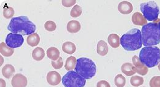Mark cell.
Segmentation results:
<instances>
[{
  "mask_svg": "<svg viewBox=\"0 0 160 87\" xmlns=\"http://www.w3.org/2000/svg\"><path fill=\"white\" fill-rule=\"evenodd\" d=\"M140 62L148 68H152L160 63V49L156 46L145 47L139 53Z\"/></svg>",
  "mask_w": 160,
  "mask_h": 87,
  "instance_id": "277c9868",
  "label": "cell"
},
{
  "mask_svg": "<svg viewBox=\"0 0 160 87\" xmlns=\"http://www.w3.org/2000/svg\"><path fill=\"white\" fill-rule=\"evenodd\" d=\"M121 71L127 76H132L136 72L133 64L130 63H124L121 66Z\"/></svg>",
  "mask_w": 160,
  "mask_h": 87,
  "instance_id": "9a60e30c",
  "label": "cell"
},
{
  "mask_svg": "<svg viewBox=\"0 0 160 87\" xmlns=\"http://www.w3.org/2000/svg\"><path fill=\"white\" fill-rule=\"evenodd\" d=\"M51 64L52 67L56 69H59L60 68L62 67V66L63 65V59L62 57H60L58 60L55 61H52L51 62Z\"/></svg>",
  "mask_w": 160,
  "mask_h": 87,
  "instance_id": "4dcf8cb0",
  "label": "cell"
},
{
  "mask_svg": "<svg viewBox=\"0 0 160 87\" xmlns=\"http://www.w3.org/2000/svg\"><path fill=\"white\" fill-rule=\"evenodd\" d=\"M140 9L147 21L151 22L158 20L160 13V8L155 2L150 1L147 2L142 3Z\"/></svg>",
  "mask_w": 160,
  "mask_h": 87,
  "instance_id": "8992f818",
  "label": "cell"
},
{
  "mask_svg": "<svg viewBox=\"0 0 160 87\" xmlns=\"http://www.w3.org/2000/svg\"><path fill=\"white\" fill-rule=\"evenodd\" d=\"M0 80H1V87H6V83H5L4 80H2V79H1Z\"/></svg>",
  "mask_w": 160,
  "mask_h": 87,
  "instance_id": "836d02e7",
  "label": "cell"
},
{
  "mask_svg": "<svg viewBox=\"0 0 160 87\" xmlns=\"http://www.w3.org/2000/svg\"><path fill=\"white\" fill-rule=\"evenodd\" d=\"M75 72L85 79H91L96 74L97 68L94 62L88 58H80L77 60Z\"/></svg>",
  "mask_w": 160,
  "mask_h": 87,
  "instance_id": "5b68a950",
  "label": "cell"
},
{
  "mask_svg": "<svg viewBox=\"0 0 160 87\" xmlns=\"http://www.w3.org/2000/svg\"><path fill=\"white\" fill-rule=\"evenodd\" d=\"M8 30L12 33L23 36L31 35L35 33L36 26L26 16L14 17L9 22Z\"/></svg>",
  "mask_w": 160,
  "mask_h": 87,
  "instance_id": "6da1fadb",
  "label": "cell"
},
{
  "mask_svg": "<svg viewBox=\"0 0 160 87\" xmlns=\"http://www.w3.org/2000/svg\"></svg>",
  "mask_w": 160,
  "mask_h": 87,
  "instance_id": "74e56055",
  "label": "cell"
},
{
  "mask_svg": "<svg viewBox=\"0 0 160 87\" xmlns=\"http://www.w3.org/2000/svg\"><path fill=\"white\" fill-rule=\"evenodd\" d=\"M77 59L75 58V57L73 56H71L70 57H68L67 60H66V62L65 64V69L67 71H72L73 69L75 68V66L77 65Z\"/></svg>",
  "mask_w": 160,
  "mask_h": 87,
  "instance_id": "cb8c5ba5",
  "label": "cell"
},
{
  "mask_svg": "<svg viewBox=\"0 0 160 87\" xmlns=\"http://www.w3.org/2000/svg\"><path fill=\"white\" fill-rule=\"evenodd\" d=\"M132 63L135 71L141 76H145L148 72V68L140 62L139 57L135 55L132 57Z\"/></svg>",
  "mask_w": 160,
  "mask_h": 87,
  "instance_id": "9c48e42d",
  "label": "cell"
},
{
  "mask_svg": "<svg viewBox=\"0 0 160 87\" xmlns=\"http://www.w3.org/2000/svg\"><path fill=\"white\" fill-rule=\"evenodd\" d=\"M45 56V52L43 48L40 47L35 48L32 52L33 58L36 61L42 60Z\"/></svg>",
  "mask_w": 160,
  "mask_h": 87,
  "instance_id": "44dd1931",
  "label": "cell"
},
{
  "mask_svg": "<svg viewBox=\"0 0 160 87\" xmlns=\"http://www.w3.org/2000/svg\"><path fill=\"white\" fill-rule=\"evenodd\" d=\"M150 87H160V76H155L150 81Z\"/></svg>",
  "mask_w": 160,
  "mask_h": 87,
  "instance_id": "f546056e",
  "label": "cell"
},
{
  "mask_svg": "<svg viewBox=\"0 0 160 87\" xmlns=\"http://www.w3.org/2000/svg\"><path fill=\"white\" fill-rule=\"evenodd\" d=\"M67 31L70 33H76L81 29V24L77 21H71L68 23L67 26Z\"/></svg>",
  "mask_w": 160,
  "mask_h": 87,
  "instance_id": "2e32d148",
  "label": "cell"
},
{
  "mask_svg": "<svg viewBox=\"0 0 160 87\" xmlns=\"http://www.w3.org/2000/svg\"><path fill=\"white\" fill-rule=\"evenodd\" d=\"M0 53L3 56L9 57L14 54V49L10 48L6 45V44L2 42L0 44Z\"/></svg>",
  "mask_w": 160,
  "mask_h": 87,
  "instance_id": "e0dca14e",
  "label": "cell"
},
{
  "mask_svg": "<svg viewBox=\"0 0 160 87\" xmlns=\"http://www.w3.org/2000/svg\"><path fill=\"white\" fill-rule=\"evenodd\" d=\"M97 87H111L110 84L106 80H100L97 84Z\"/></svg>",
  "mask_w": 160,
  "mask_h": 87,
  "instance_id": "d6a6232c",
  "label": "cell"
},
{
  "mask_svg": "<svg viewBox=\"0 0 160 87\" xmlns=\"http://www.w3.org/2000/svg\"><path fill=\"white\" fill-rule=\"evenodd\" d=\"M142 44L145 47L155 46L160 43L158 23L153 22L143 26L141 30Z\"/></svg>",
  "mask_w": 160,
  "mask_h": 87,
  "instance_id": "7a4b0ae2",
  "label": "cell"
},
{
  "mask_svg": "<svg viewBox=\"0 0 160 87\" xmlns=\"http://www.w3.org/2000/svg\"><path fill=\"white\" fill-rule=\"evenodd\" d=\"M120 44L127 51H135L140 48L143 45L142 34L138 28H132L120 39Z\"/></svg>",
  "mask_w": 160,
  "mask_h": 87,
  "instance_id": "3957f363",
  "label": "cell"
},
{
  "mask_svg": "<svg viewBox=\"0 0 160 87\" xmlns=\"http://www.w3.org/2000/svg\"><path fill=\"white\" fill-rule=\"evenodd\" d=\"M46 80L49 85L52 86H56L60 84L62 79L60 74L57 71H53L48 73Z\"/></svg>",
  "mask_w": 160,
  "mask_h": 87,
  "instance_id": "8fae6325",
  "label": "cell"
},
{
  "mask_svg": "<svg viewBox=\"0 0 160 87\" xmlns=\"http://www.w3.org/2000/svg\"><path fill=\"white\" fill-rule=\"evenodd\" d=\"M130 82L133 87H138L143 84L144 80H143V78L140 76H134L131 78Z\"/></svg>",
  "mask_w": 160,
  "mask_h": 87,
  "instance_id": "d4e9b609",
  "label": "cell"
},
{
  "mask_svg": "<svg viewBox=\"0 0 160 87\" xmlns=\"http://www.w3.org/2000/svg\"><path fill=\"white\" fill-rule=\"evenodd\" d=\"M126 82V78L122 74H118L115 78V84L117 87H124Z\"/></svg>",
  "mask_w": 160,
  "mask_h": 87,
  "instance_id": "4316f807",
  "label": "cell"
},
{
  "mask_svg": "<svg viewBox=\"0 0 160 87\" xmlns=\"http://www.w3.org/2000/svg\"><path fill=\"white\" fill-rule=\"evenodd\" d=\"M108 42L112 47L114 48H118L120 45V37L117 34L112 33L109 35L108 38Z\"/></svg>",
  "mask_w": 160,
  "mask_h": 87,
  "instance_id": "ac0fdd59",
  "label": "cell"
},
{
  "mask_svg": "<svg viewBox=\"0 0 160 87\" xmlns=\"http://www.w3.org/2000/svg\"><path fill=\"white\" fill-rule=\"evenodd\" d=\"M40 42V37L37 33H33L27 37V43L31 47L37 46Z\"/></svg>",
  "mask_w": 160,
  "mask_h": 87,
  "instance_id": "603a6c76",
  "label": "cell"
},
{
  "mask_svg": "<svg viewBox=\"0 0 160 87\" xmlns=\"http://www.w3.org/2000/svg\"><path fill=\"white\" fill-rule=\"evenodd\" d=\"M14 15V9L10 7V6H6L4 7L3 10V16L6 19H11L12 18Z\"/></svg>",
  "mask_w": 160,
  "mask_h": 87,
  "instance_id": "484cf974",
  "label": "cell"
},
{
  "mask_svg": "<svg viewBox=\"0 0 160 87\" xmlns=\"http://www.w3.org/2000/svg\"><path fill=\"white\" fill-rule=\"evenodd\" d=\"M158 25H159V28H160V21L158 23Z\"/></svg>",
  "mask_w": 160,
  "mask_h": 87,
  "instance_id": "8d00e7d4",
  "label": "cell"
},
{
  "mask_svg": "<svg viewBox=\"0 0 160 87\" xmlns=\"http://www.w3.org/2000/svg\"><path fill=\"white\" fill-rule=\"evenodd\" d=\"M132 22L138 26H144L147 24V21L144 17L143 14H140V12H135L132 17Z\"/></svg>",
  "mask_w": 160,
  "mask_h": 87,
  "instance_id": "4fadbf2b",
  "label": "cell"
},
{
  "mask_svg": "<svg viewBox=\"0 0 160 87\" xmlns=\"http://www.w3.org/2000/svg\"><path fill=\"white\" fill-rule=\"evenodd\" d=\"M24 43V38L22 35L9 33L6 38V45L11 48H15L20 47Z\"/></svg>",
  "mask_w": 160,
  "mask_h": 87,
  "instance_id": "ba28073f",
  "label": "cell"
},
{
  "mask_svg": "<svg viewBox=\"0 0 160 87\" xmlns=\"http://www.w3.org/2000/svg\"><path fill=\"white\" fill-rule=\"evenodd\" d=\"M48 57L52 61H56L60 58V52L55 47H51L47 50Z\"/></svg>",
  "mask_w": 160,
  "mask_h": 87,
  "instance_id": "5bb4252c",
  "label": "cell"
},
{
  "mask_svg": "<svg viewBox=\"0 0 160 87\" xmlns=\"http://www.w3.org/2000/svg\"><path fill=\"white\" fill-rule=\"evenodd\" d=\"M118 11L122 14H129L133 11V6L129 1H123L118 4Z\"/></svg>",
  "mask_w": 160,
  "mask_h": 87,
  "instance_id": "7c38bea8",
  "label": "cell"
},
{
  "mask_svg": "<svg viewBox=\"0 0 160 87\" xmlns=\"http://www.w3.org/2000/svg\"><path fill=\"white\" fill-rule=\"evenodd\" d=\"M27 84V77L22 74H16L11 80V85L13 87H26Z\"/></svg>",
  "mask_w": 160,
  "mask_h": 87,
  "instance_id": "30bf717a",
  "label": "cell"
},
{
  "mask_svg": "<svg viewBox=\"0 0 160 87\" xmlns=\"http://www.w3.org/2000/svg\"><path fill=\"white\" fill-rule=\"evenodd\" d=\"M65 87H84L86 79L74 71H70L65 74L62 79Z\"/></svg>",
  "mask_w": 160,
  "mask_h": 87,
  "instance_id": "52a82bcc",
  "label": "cell"
},
{
  "mask_svg": "<svg viewBox=\"0 0 160 87\" xmlns=\"http://www.w3.org/2000/svg\"><path fill=\"white\" fill-rule=\"evenodd\" d=\"M15 72V68L13 66L10 64H7L4 66L2 69V74L5 78L9 79Z\"/></svg>",
  "mask_w": 160,
  "mask_h": 87,
  "instance_id": "7402d4cb",
  "label": "cell"
},
{
  "mask_svg": "<svg viewBox=\"0 0 160 87\" xmlns=\"http://www.w3.org/2000/svg\"><path fill=\"white\" fill-rule=\"evenodd\" d=\"M76 46L75 44L72 43V42H65V43L63 44L62 45V50L63 51L69 55H72L76 51Z\"/></svg>",
  "mask_w": 160,
  "mask_h": 87,
  "instance_id": "ffe728a7",
  "label": "cell"
},
{
  "mask_svg": "<svg viewBox=\"0 0 160 87\" xmlns=\"http://www.w3.org/2000/svg\"><path fill=\"white\" fill-rule=\"evenodd\" d=\"M1 65H2V63H3L4 60H3V58L2 59V57H1Z\"/></svg>",
  "mask_w": 160,
  "mask_h": 87,
  "instance_id": "e575fe53",
  "label": "cell"
},
{
  "mask_svg": "<svg viewBox=\"0 0 160 87\" xmlns=\"http://www.w3.org/2000/svg\"><path fill=\"white\" fill-rule=\"evenodd\" d=\"M62 5L66 7H70L76 4L75 0H62Z\"/></svg>",
  "mask_w": 160,
  "mask_h": 87,
  "instance_id": "1f68e13d",
  "label": "cell"
},
{
  "mask_svg": "<svg viewBox=\"0 0 160 87\" xmlns=\"http://www.w3.org/2000/svg\"><path fill=\"white\" fill-rule=\"evenodd\" d=\"M97 52L100 56H105L108 52V47L104 41L101 40L97 45Z\"/></svg>",
  "mask_w": 160,
  "mask_h": 87,
  "instance_id": "d6986e66",
  "label": "cell"
},
{
  "mask_svg": "<svg viewBox=\"0 0 160 87\" xmlns=\"http://www.w3.org/2000/svg\"><path fill=\"white\" fill-rule=\"evenodd\" d=\"M158 69L160 71V63L158 65Z\"/></svg>",
  "mask_w": 160,
  "mask_h": 87,
  "instance_id": "d590c367",
  "label": "cell"
},
{
  "mask_svg": "<svg viewBox=\"0 0 160 87\" xmlns=\"http://www.w3.org/2000/svg\"><path fill=\"white\" fill-rule=\"evenodd\" d=\"M82 14V9L79 5L75 4L70 11V16L73 18L80 17Z\"/></svg>",
  "mask_w": 160,
  "mask_h": 87,
  "instance_id": "83f0119b",
  "label": "cell"
},
{
  "mask_svg": "<svg viewBox=\"0 0 160 87\" xmlns=\"http://www.w3.org/2000/svg\"><path fill=\"white\" fill-rule=\"evenodd\" d=\"M44 28L47 31H48L49 32H52L56 30V29L57 28V25L55 22L51 21H49L45 23Z\"/></svg>",
  "mask_w": 160,
  "mask_h": 87,
  "instance_id": "f1b7e54d",
  "label": "cell"
}]
</instances>
